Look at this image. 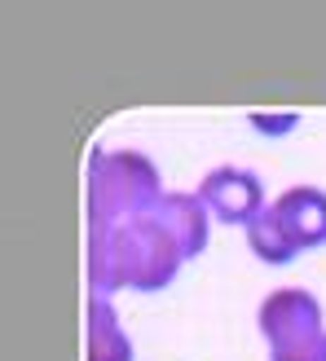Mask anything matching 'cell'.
Returning a JSON list of instances; mask_svg holds the SVG:
<instances>
[{"mask_svg":"<svg viewBox=\"0 0 326 361\" xmlns=\"http://www.w3.org/2000/svg\"><path fill=\"white\" fill-rule=\"evenodd\" d=\"M181 264H190L181 256V247L155 216H137V221L119 225H88L84 243V274H88V295L115 291H168L172 278L181 274Z\"/></svg>","mask_w":326,"mask_h":361,"instance_id":"cell-1","label":"cell"},{"mask_svg":"<svg viewBox=\"0 0 326 361\" xmlns=\"http://www.w3.org/2000/svg\"><path fill=\"white\" fill-rule=\"evenodd\" d=\"M163 194L168 190H163L150 154H141V150H97L88 159V176H84L88 225H119V221L150 216Z\"/></svg>","mask_w":326,"mask_h":361,"instance_id":"cell-2","label":"cell"},{"mask_svg":"<svg viewBox=\"0 0 326 361\" xmlns=\"http://www.w3.org/2000/svg\"><path fill=\"white\" fill-rule=\"evenodd\" d=\"M150 216L176 238V247H181V256H186V260H198L207 251L216 221H212V212L203 207V198H198V194H190V190H168Z\"/></svg>","mask_w":326,"mask_h":361,"instance_id":"cell-5","label":"cell"},{"mask_svg":"<svg viewBox=\"0 0 326 361\" xmlns=\"http://www.w3.org/2000/svg\"><path fill=\"white\" fill-rule=\"evenodd\" d=\"M243 238H247L251 256H256L260 264H269V269H282V264L300 260V247L291 243V233L282 229V221L274 216V207H269L265 216H256V221L243 229Z\"/></svg>","mask_w":326,"mask_h":361,"instance_id":"cell-8","label":"cell"},{"mask_svg":"<svg viewBox=\"0 0 326 361\" xmlns=\"http://www.w3.org/2000/svg\"><path fill=\"white\" fill-rule=\"evenodd\" d=\"M251 123H256V133H269V137H282L286 128H296V123H300V115H296V111H286L282 119H278V115H251Z\"/></svg>","mask_w":326,"mask_h":361,"instance_id":"cell-10","label":"cell"},{"mask_svg":"<svg viewBox=\"0 0 326 361\" xmlns=\"http://www.w3.org/2000/svg\"><path fill=\"white\" fill-rule=\"evenodd\" d=\"M269 207L282 221V229L291 233L300 256L326 247V190L322 185H286Z\"/></svg>","mask_w":326,"mask_h":361,"instance_id":"cell-6","label":"cell"},{"mask_svg":"<svg viewBox=\"0 0 326 361\" xmlns=\"http://www.w3.org/2000/svg\"><path fill=\"white\" fill-rule=\"evenodd\" d=\"M256 331L265 339V348H282V344H296V339L322 335L326 331V309L304 286H278V291H269L260 300Z\"/></svg>","mask_w":326,"mask_h":361,"instance_id":"cell-4","label":"cell"},{"mask_svg":"<svg viewBox=\"0 0 326 361\" xmlns=\"http://www.w3.org/2000/svg\"><path fill=\"white\" fill-rule=\"evenodd\" d=\"M84 361H137L133 335L106 295H88L84 304Z\"/></svg>","mask_w":326,"mask_h":361,"instance_id":"cell-7","label":"cell"},{"mask_svg":"<svg viewBox=\"0 0 326 361\" xmlns=\"http://www.w3.org/2000/svg\"><path fill=\"white\" fill-rule=\"evenodd\" d=\"M194 194L203 198V207L212 212L216 225H234V229H247L256 216L269 212V203H274V198H265V180H260V172L239 168V164L212 168L203 180H198Z\"/></svg>","mask_w":326,"mask_h":361,"instance_id":"cell-3","label":"cell"},{"mask_svg":"<svg viewBox=\"0 0 326 361\" xmlns=\"http://www.w3.org/2000/svg\"><path fill=\"white\" fill-rule=\"evenodd\" d=\"M269 361H326V331L296 339V344H282V348H269Z\"/></svg>","mask_w":326,"mask_h":361,"instance_id":"cell-9","label":"cell"}]
</instances>
